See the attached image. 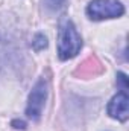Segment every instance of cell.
<instances>
[{"label":"cell","mask_w":129,"mask_h":131,"mask_svg":"<svg viewBox=\"0 0 129 131\" xmlns=\"http://www.w3.org/2000/svg\"><path fill=\"white\" fill-rule=\"evenodd\" d=\"M108 114L112 119L120 122H126L129 117V98L126 92H119L108 104Z\"/></svg>","instance_id":"cell-4"},{"label":"cell","mask_w":129,"mask_h":131,"mask_svg":"<svg viewBox=\"0 0 129 131\" xmlns=\"http://www.w3.org/2000/svg\"><path fill=\"white\" fill-rule=\"evenodd\" d=\"M65 3V0H44V6L49 11H56L59 8H62Z\"/></svg>","instance_id":"cell-6"},{"label":"cell","mask_w":129,"mask_h":131,"mask_svg":"<svg viewBox=\"0 0 129 131\" xmlns=\"http://www.w3.org/2000/svg\"><path fill=\"white\" fill-rule=\"evenodd\" d=\"M12 125H14V128H17V130H24V128H26V124H24L23 121H14Z\"/></svg>","instance_id":"cell-8"},{"label":"cell","mask_w":129,"mask_h":131,"mask_svg":"<svg viewBox=\"0 0 129 131\" xmlns=\"http://www.w3.org/2000/svg\"><path fill=\"white\" fill-rule=\"evenodd\" d=\"M82 49V38L71 20L64 18L58 29V57L59 60H71Z\"/></svg>","instance_id":"cell-1"},{"label":"cell","mask_w":129,"mask_h":131,"mask_svg":"<svg viewBox=\"0 0 129 131\" xmlns=\"http://www.w3.org/2000/svg\"><path fill=\"white\" fill-rule=\"evenodd\" d=\"M125 14V6L119 0H91L87 6V15L94 20L119 18Z\"/></svg>","instance_id":"cell-2"},{"label":"cell","mask_w":129,"mask_h":131,"mask_svg":"<svg viewBox=\"0 0 129 131\" xmlns=\"http://www.w3.org/2000/svg\"><path fill=\"white\" fill-rule=\"evenodd\" d=\"M117 81L120 82V85H122V90L123 92H126L128 90V76L125 75V73H117Z\"/></svg>","instance_id":"cell-7"},{"label":"cell","mask_w":129,"mask_h":131,"mask_svg":"<svg viewBox=\"0 0 129 131\" xmlns=\"http://www.w3.org/2000/svg\"><path fill=\"white\" fill-rule=\"evenodd\" d=\"M47 95H49V84L47 79L40 78L36 81V84L33 85L32 92L29 93L28 98V105H26V114L29 119L32 121H38L41 117L43 108L46 105L47 101Z\"/></svg>","instance_id":"cell-3"},{"label":"cell","mask_w":129,"mask_h":131,"mask_svg":"<svg viewBox=\"0 0 129 131\" xmlns=\"http://www.w3.org/2000/svg\"><path fill=\"white\" fill-rule=\"evenodd\" d=\"M47 37L44 35V34H36L35 37H33V41H32V47L36 50V52H40V50H43V49H46L47 47Z\"/></svg>","instance_id":"cell-5"}]
</instances>
